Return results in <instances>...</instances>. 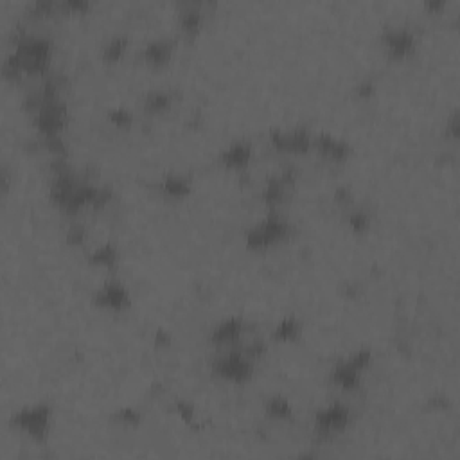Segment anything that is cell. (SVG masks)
Masks as SVG:
<instances>
[{"label":"cell","instance_id":"cell-8","mask_svg":"<svg viewBox=\"0 0 460 460\" xmlns=\"http://www.w3.org/2000/svg\"><path fill=\"white\" fill-rule=\"evenodd\" d=\"M297 184V171L292 168H286L280 171V175H276V177H271L270 180L266 182L264 185L263 193H261V198L266 205L270 207H277L280 205L290 193L293 191Z\"/></svg>","mask_w":460,"mask_h":460},{"label":"cell","instance_id":"cell-16","mask_svg":"<svg viewBox=\"0 0 460 460\" xmlns=\"http://www.w3.org/2000/svg\"><path fill=\"white\" fill-rule=\"evenodd\" d=\"M158 187L165 196L172 198V200H182V198L189 196L193 185H191L189 178L182 177V175H168Z\"/></svg>","mask_w":460,"mask_h":460},{"label":"cell","instance_id":"cell-26","mask_svg":"<svg viewBox=\"0 0 460 460\" xmlns=\"http://www.w3.org/2000/svg\"><path fill=\"white\" fill-rule=\"evenodd\" d=\"M86 239V229L83 225H79V223H74V225H70L69 230H67V243L69 245H74V247H78V245H83Z\"/></svg>","mask_w":460,"mask_h":460},{"label":"cell","instance_id":"cell-24","mask_svg":"<svg viewBox=\"0 0 460 460\" xmlns=\"http://www.w3.org/2000/svg\"><path fill=\"white\" fill-rule=\"evenodd\" d=\"M114 419L121 424H126V426H137L140 423V414L133 408H123L114 415Z\"/></svg>","mask_w":460,"mask_h":460},{"label":"cell","instance_id":"cell-15","mask_svg":"<svg viewBox=\"0 0 460 460\" xmlns=\"http://www.w3.org/2000/svg\"><path fill=\"white\" fill-rule=\"evenodd\" d=\"M360 379H362V370L354 367L347 358L338 362L331 372V381L344 391H354L360 385Z\"/></svg>","mask_w":460,"mask_h":460},{"label":"cell","instance_id":"cell-29","mask_svg":"<svg viewBox=\"0 0 460 460\" xmlns=\"http://www.w3.org/2000/svg\"><path fill=\"white\" fill-rule=\"evenodd\" d=\"M374 90H376V85H374V81H362L360 85L356 86V94L360 95V97H370V95L374 94Z\"/></svg>","mask_w":460,"mask_h":460},{"label":"cell","instance_id":"cell-18","mask_svg":"<svg viewBox=\"0 0 460 460\" xmlns=\"http://www.w3.org/2000/svg\"><path fill=\"white\" fill-rule=\"evenodd\" d=\"M264 412L270 419L276 421H286L293 417V408L292 402L288 401L283 395H271L264 402Z\"/></svg>","mask_w":460,"mask_h":460},{"label":"cell","instance_id":"cell-1","mask_svg":"<svg viewBox=\"0 0 460 460\" xmlns=\"http://www.w3.org/2000/svg\"><path fill=\"white\" fill-rule=\"evenodd\" d=\"M53 56V41L38 34L22 33L15 40L13 58L24 74H47Z\"/></svg>","mask_w":460,"mask_h":460},{"label":"cell","instance_id":"cell-19","mask_svg":"<svg viewBox=\"0 0 460 460\" xmlns=\"http://www.w3.org/2000/svg\"><path fill=\"white\" fill-rule=\"evenodd\" d=\"M203 24V11L200 4H185L180 11V27L187 34H194L200 31Z\"/></svg>","mask_w":460,"mask_h":460},{"label":"cell","instance_id":"cell-10","mask_svg":"<svg viewBox=\"0 0 460 460\" xmlns=\"http://www.w3.org/2000/svg\"><path fill=\"white\" fill-rule=\"evenodd\" d=\"M94 302L99 308L111 309V311H124L132 304V297L128 293L126 286L119 280H110L97 290L94 295Z\"/></svg>","mask_w":460,"mask_h":460},{"label":"cell","instance_id":"cell-5","mask_svg":"<svg viewBox=\"0 0 460 460\" xmlns=\"http://www.w3.org/2000/svg\"><path fill=\"white\" fill-rule=\"evenodd\" d=\"M33 123L43 137L62 135L67 123H69V108H67L65 101L62 97L43 99L41 107L33 115Z\"/></svg>","mask_w":460,"mask_h":460},{"label":"cell","instance_id":"cell-14","mask_svg":"<svg viewBox=\"0 0 460 460\" xmlns=\"http://www.w3.org/2000/svg\"><path fill=\"white\" fill-rule=\"evenodd\" d=\"M252 161V144L247 140L232 142L219 155V162L226 169H247Z\"/></svg>","mask_w":460,"mask_h":460},{"label":"cell","instance_id":"cell-11","mask_svg":"<svg viewBox=\"0 0 460 460\" xmlns=\"http://www.w3.org/2000/svg\"><path fill=\"white\" fill-rule=\"evenodd\" d=\"M313 148L320 153L324 158L333 162H344L351 155V144L329 133H318L313 137Z\"/></svg>","mask_w":460,"mask_h":460},{"label":"cell","instance_id":"cell-30","mask_svg":"<svg viewBox=\"0 0 460 460\" xmlns=\"http://www.w3.org/2000/svg\"><path fill=\"white\" fill-rule=\"evenodd\" d=\"M62 8L69 9V11H86L90 8V4L86 0H67L65 4H62Z\"/></svg>","mask_w":460,"mask_h":460},{"label":"cell","instance_id":"cell-23","mask_svg":"<svg viewBox=\"0 0 460 460\" xmlns=\"http://www.w3.org/2000/svg\"><path fill=\"white\" fill-rule=\"evenodd\" d=\"M347 223H349V226L354 232H365L370 226V216L363 212V210H354V212L347 216Z\"/></svg>","mask_w":460,"mask_h":460},{"label":"cell","instance_id":"cell-27","mask_svg":"<svg viewBox=\"0 0 460 460\" xmlns=\"http://www.w3.org/2000/svg\"><path fill=\"white\" fill-rule=\"evenodd\" d=\"M177 412L182 415V419H185L187 423H191V421L194 419V410H193V407H191L189 402L178 401L177 402Z\"/></svg>","mask_w":460,"mask_h":460},{"label":"cell","instance_id":"cell-22","mask_svg":"<svg viewBox=\"0 0 460 460\" xmlns=\"http://www.w3.org/2000/svg\"><path fill=\"white\" fill-rule=\"evenodd\" d=\"M128 49V38L126 36H114L108 40L103 47V58L107 62H119L123 54Z\"/></svg>","mask_w":460,"mask_h":460},{"label":"cell","instance_id":"cell-32","mask_svg":"<svg viewBox=\"0 0 460 460\" xmlns=\"http://www.w3.org/2000/svg\"><path fill=\"white\" fill-rule=\"evenodd\" d=\"M426 8L431 9V11H435V9L444 8V2L442 0H439V2H426Z\"/></svg>","mask_w":460,"mask_h":460},{"label":"cell","instance_id":"cell-13","mask_svg":"<svg viewBox=\"0 0 460 460\" xmlns=\"http://www.w3.org/2000/svg\"><path fill=\"white\" fill-rule=\"evenodd\" d=\"M172 53H175V40L158 38V40H151L146 43V47L142 49V58L144 62L149 63L151 67L161 69L171 62Z\"/></svg>","mask_w":460,"mask_h":460},{"label":"cell","instance_id":"cell-17","mask_svg":"<svg viewBox=\"0 0 460 460\" xmlns=\"http://www.w3.org/2000/svg\"><path fill=\"white\" fill-rule=\"evenodd\" d=\"M302 334V322L295 316H286L277 324V327L271 333V340L280 341V344H288V341H295L297 338Z\"/></svg>","mask_w":460,"mask_h":460},{"label":"cell","instance_id":"cell-6","mask_svg":"<svg viewBox=\"0 0 460 460\" xmlns=\"http://www.w3.org/2000/svg\"><path fill=\"white\" fill-rule=\"evenodd\" d=\"M270 142L277 151L288 153V155H306L313 148V137L304 128L271 130Z\"/></svg>","mask_w":460,"mask_h":460},{"label":"cell","instance_id":"cell-2","mask_svg":"<svg viewBox=\"0 0 460 460\" xmlns=\"http://www.w3.org/2000/svg\"><path fill=\"white\" fill-rule=\"evenodd\" d=\"M292 234V225L280 214L270 212L264 219L247 232V247L252 250H266L277 243L284 241Z\"/></svg>","mask_w":460,"mask_h":460},{"label":"cell","instance_id":"cell-4","mask_svg":"<svg viewBox=\"0 0 460 460\" xmlns=\"http://www.w3.org/2000/svg\"><path fill=\"white\" fill-rule=\"evenodd\" d=\"M212 372L230 383H247L254 376V360L243 349H232L214 358Z\"/></svg>","mask_w":460,"mask_h":460},{"label":"cell","instance_id":"cell-28","mask_svg":"<svg viewBox=\"0 0 460 460\" xmlns=\"http://www.w3.org/2000/svg\"><path fill=\"white\" fill-rule=\"evenodd\" d=\"M334 200L340 205H349L351 201H353V193L349 191V187H338L337 193H334Z\"/></svg>","mask_w":460,"mask_h":460},{"label":"cell","instance_id":"cell-9","mask_svg":"<svg viewBox=\"0 0 460 460\" xmlns=\"http://www.w3.org/2000/svg\"><path fill=\"white\" fill-rule=\"evenodd\" d=\"M381 40L386 53L395 60L408 58L415 50V34L407 27H386Z\"/></svg>","mask_w":460,"mask_h":460},{"label":"cell","instance_id":"cell-12","mask_svg":"<svg viewBox=\"0 0 460 460\" xmlns=\"http://www.w3.org/2000/svg\"><path fill=\"white\" fill-rule=\"evenodd\" d=\"M245 320L239 316H230L219 322L216 327L210 331V341L216 345H234L238 344L241 334L245 333Z\"/></svg>","mask_w":460,"mask_h":460},{"label":"cell","instance_id":"cell-20","mask_svg":"<svg viewBox=\"0 0 460 460\" xmlns=\"http://www.w3.org/2000/svg\"><path fill=\"white\" fill-rule=\"evenodd\" d=\"M119 261V250L115 247L114 243H107L95 248L90 255H88V263L94 266H103V268H114Z\"/></svg>","mask_w":460,"mask_h":460},{"label":"cell","instance_id":"cell-3","mask_svg":"<svg viewBox=\"0 0 460 460\" xmlns=\"http://www.w3.org/2000/svg\"><path fill=\"white\" fill-rule=\"evenodd\" d=\"M50 419H53L50 407L46 402H40V405H31L13 414L11 426L20 430L34 442H46L49 437Z\"/></svg>","mask_w":460,"mask_h":460},{"label":"cell","instance_id":"cell-31","mask_svg":"<svg viewBox=\"0 0 460 460\" xmlns=\"http://www.w3.org/2000/svg\"><path fill=\"white\" fill-rule=\"evenodd\" d=\"M459 130H460V124H459V111H453L452 117H449L448 121V132L449 135L453 137V139H456L459 137Z\"/></svg>","mask_w":460,"mask_h":460},{"label":"cell","instance_id":"cell-7","mask_svg":"<svg viewBox=\"0 0 460 460\" xmlns=\"http://www.w3.org/2000/svg\"><path fill=\"white\" fill-rule=\"evenodd\" d=\"M351 410L341 402H333L329 407L322 408L315 417V430L320 435L329 437L331 433H340V431L347 430L351 424Z\"/></svg>","mask_w":460,"mask_h":460},{"label":"cell","instance_id":"cell-25","mask_svg":"<svg viewBox=\"0 0 460 460\" xmlns=\"http://www.w3.org/2000/svg\"><path fill=\"white\" fill-rule=\"evenodd\" d=\"M108 117H110V121L115 124V126L119 128L132 126L133 123V115L128 110H124V108H115V110H111L110 114H108Z\"/></svg>","mask_w":460,"mask_h":460},{"label":"cell","instance_id":"cell-21","mask_svg":"<svg viewBox=\"0 0 460 460\" xmlns=\"http://www.w3.org/2000/svg\"><path fill=\"white\" fill-rule=\"evenodd\" d=\"M172 104V95L165 90H153L144 97V110L148 114H164Z\"/></svg>","mask_w":460,"mask_h":460}]
</instances>
